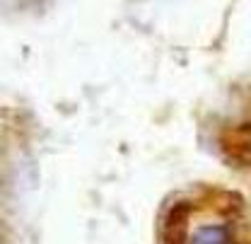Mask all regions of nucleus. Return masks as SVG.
Here are the masks:
<instances>
[{"instance_id": "obj_2", "label": "nucleus", "mask_w": 251, "mask_h": 244, "mask_svg": "<svg viewBox=\"0 0 251 244\" xmlns=\"http://www.w3.org/2000/svg\"><path fill=\"white\" fill-rule=\"evenodd\" d=\"M188 244H232V237L229 230L222 225H203L191 235Z\"/></svg>"}, {"instance_id": "obj_1", "label": "nucleus", "mask_w": 251, "mask_h": 244, "mask_svg": "<svg viewBox=\"0 0 251 244\" xmlns=\"http://www.w3.org/2000/svg\"><path fill=\"white\" fill-rule=\"evenodd\" d=\"M164 244H188L191 235H188V206L186 203H179L174 206L167 220H164Z\"/></svg>"}]
</instances>
